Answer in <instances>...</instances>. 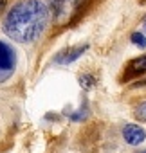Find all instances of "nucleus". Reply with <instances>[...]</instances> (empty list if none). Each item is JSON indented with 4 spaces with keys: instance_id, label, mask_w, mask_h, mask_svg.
Listing matches in <instances>:
<instances>
[{
    "instance_id": "1",
    "label": "nucleus",
    "mask_w": 146,
    "mask_h": 153,
    "mask_svg": "<svg viewBox=\"0 0 146 153\" xmlns=\"http://www.w3.org/2000/svg\"><path fill=\"white\" fill-rule=\"evenodd\" d=\"M49 22V7L43 0H22L7 11L4 18V33L20 43L36 40Z\"/></svg>"
},
{
    "instance_id": "2",
    "label": "nucleus",
    "mask_w": 146,
    "mask_h": 153,
    "mask_svg": "<svg viewBox=\"0 0 146 153\" xmlns=\"http://www.w3.org/2000/svg\"><path fill=\"white\" fill-rule=\"evenodd\" d=\"M15 65H16L15 49L7 42L0 40V81H6L9 76L13 74Z\"/></svg>"
},
{
    "instance_id": "3",
    "label": "nucleus",
    "mask_w": 146,
    "mask_h": 153,
    "mask_svg": "<svg viewBox=\"0 0 146 153\" xmlns=\"http://www.w3.org/2000/svg\"><path fill=\"white\" fill-rule=\"evenodd\" d=\"M123 139H124L128 144L137 146V144H141V142L146 139V131H144V128H141V126H137V124H126V126L123 128Z\"/></svg>"
},
{
    "instance_id": "4",
    "label": "nucleus",
    "mask_w": 146,
    "mask_h": 153,
    "mask_svg": "<svg viewBox=\"0 0 146 153\" xmlns=\"http://www.w3.org/2000/svg\"><path fill=\"white\" fill-rule=\"evenodd\" d=\"M87 51V45H78V47H72V49H69V51H65V52H61V54H58L56 56V63H63V65H69V63H72V61H76L83 52Z\"/></svg>"
},
{
    "instance_id": "5",
    "label": "nucleus",
    "mask_w": 146,
    "mask_h": 153,
    "mask_svg": "<svg viewBox=\"0 0 146 153\" xmlns=\"http://www.w3.org/2000/svg\"><path fill=\"white\" fill-rule=\"evenodd\" d=\"M130 68V74H139V72H146V54L141 56V58H135L130 61L128 65Z\"/></svg>"
},
{
    "instance_id": "6",
    "label": "nucleus",
    "mask_w": 146,
    "mask_h": 153,
    "mask_svg": "<svg viewBox=\"0 0 146 153\" xmlns=\"http://www.w3.org/2000/svg\"><path fill=\"white\" fill-rule=\"evenodd\" d=\"M132 43L144 49V47H146V36H144L142 33H133V34H132Z\"/></svg>"
},
{
    "instance_id": "7",
    "label": "nucleus",
    "mask_w": 146,
    "mask_h": 153,
    "mask_svg": "<svg viewBox=\"0 0 146 153\" xmlns=\"http://www.w3.org/2000/svg\"><path fill=\"white\" fill-rule=\"evenodd\" d=\"M137 117L142 119V121H146V103H141L137 106Z\"/></svg>"
},
{
    "instance_id": "8",
    "label": "nucleus",
    "mask_w": 146,
    "mask_h": 153,
    "mask_svg": "<svg viewBox=\"0 0 146 153\" xmlns=\"http://www.w3.org/2000/svg\"><path fill=\"white\" fill-rule=\"evenodd\" d=\"M92 81H94V78H92V76H81V78H80V83H81V87H90L92 85Z\"/></svg>"
},
{
    "instance_id": "9",
    "label": "nucleus",
    "mask_w": 146,
    "mask_h": 153,
    "mask_svg": "<svg viewBox=\"0 0 146 153\" xmlns=\"http://www.w3.org/2000/svg\"><path fill=\"white\" fill-rule=\"evenodd\" d=\"M4 9H6V0H0V15L4 13Z\"/></svg>"
},
{
    "instance_id": "10",
    "label": "nucleus",
    "mask_w": 146,
    "mask_h": 153,
    "mask_svg": "<svg viewBox=\"0 0 146 153\" xmlns=\"http://www.w3.org/2000/svg\"><path fill=\"white\" fill-rule=\"evenodd\" d=\"M141 153H146V151H141Z\"/></svg>"
}]
</instances>
